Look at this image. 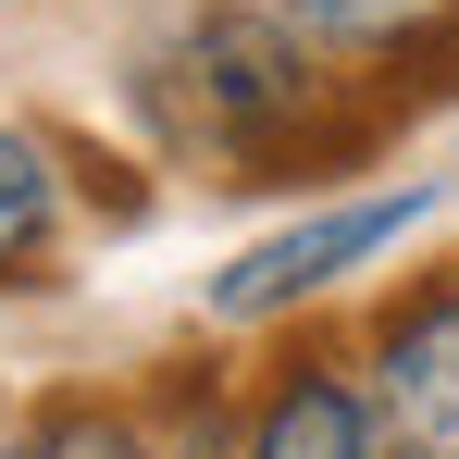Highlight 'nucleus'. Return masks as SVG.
<instances>
[{"label":"nucleus","mask_w":459,"mask_h":459,"mask_svg":"<svg viewBox=\"0 0 459 459\" xmlns=\"http://www.w3.org/2000/svg\"><path fill=\"white\" fill-rule=\"evenodd\" d=\"M63 248V161L38 125H0V286H38Z\"/></svg>","instance_id":"nucleus-6"},{"label":"nucleus","mask_w":459,"mask_h":459,"mask_svg":"<svg viewBox=\"0 0 459 459\" xmlns=\"http://www.w3.org/2000/svg\"><path fill=\"white\" fill-rule=\"evenodd\" d=\"M310 63H435L459 38V0H261Z\"/></svg>","instance_id":"nucleus-5"},{"label":"nucleus","mask_w":459,"mask_h":459,"mask_svg":"<svg viewBox=\"0 0 459 459\" xmlns=\"http://www.w3.org/2000/svg\"><path fill=\"white\" fill-rule=\"evenodd\" d=\"M360 397H373L385 459H459V273L385 299L373 360H360Z\"/></svg>","instance_id":"nucleus-3"},{"label":"nucleus","mask_w":459,"mask_h":459,"mask_svg":"<svg viewBox=\"0 0 459 459\" xmlns=\"http://www.w3.org/2000/svg\"><path fill=\"white\" fill-rule=\"evenodd\" d=\"M0 459H161V447H150V422H137V410L63 397V410H38V422H25V435H13Z\"/></svg>","instance_id":"nucleus-7"},{"label":"nucleus","mask_w":459,"mask_h":459,"mask_svg":"<svg viewBox=\"0 0 459 459\" xmlns=\"http://www.w3.org/2000/svg\"><path fill=\"white\" fill-rule=\"evenodd\" d=\"M435 212V186H373V199H335V212H299V224H273L261 248H236L224 273H212V323H273V310L323 299V286H348L360 261H385L397 236Z\"/></svg>","instance_id":"nucleus-2"},{"label":"nucleus","mask_w":459,"mask_h":459,"mask_svg":"<svg viewBox=\"0 0 459 459\" xmlns=\"http://www.w3.org/2000/svg\"><path fill=\"white\" fill-rule=\"evenodd\" d=\"M236 459H385L360 373H348V360H323V348H310V360H286V373L248 397Z\"/></svg>","instance_id":"nucleus-4"},{"label":"nucleus","mask_w":459,"mask_h":459,"mask_svg":"<svg viewBox=\"0 0 459 459\" xmlns=\"http://www.w3.org/2000/svg\"><path fill=\"white\" fill-rule=\"evenodd\" d=\"M150 112L199 161L286 174V161H323V137H335V63H310L261 0H212L150 63Z\"/></svg>","instance_id":"nucleus-1"}]
</instances>
